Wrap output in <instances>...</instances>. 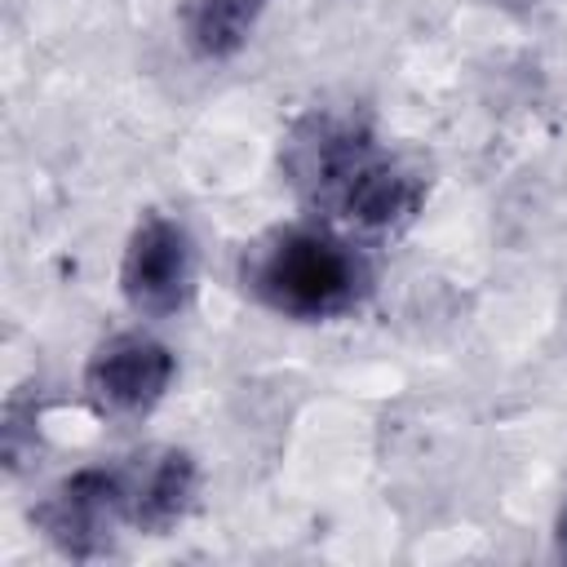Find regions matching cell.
<instances>
[{"label":"cell","mask_w":567,"mask_h":567,"mask_svg":"<svg viewBox=\"0 0 567 567\" xmlns=\"http://www.w3.org/2000/svg\"><path fill=\"white\" fill-rule=\"evenodd\" d=\"M279 173L319 221L350 235H394L430 195V177L408 155L381 142L368 120L332 106L301 111L284 128Z\"/></svg>","instance_id":"cell-1"},{"label":"cell","mask_w":567,"mask_h":567,"mask_svg":"<svg viewBox=\"0 0 567 567\" xmlns=\"http://www.w3.org/2000/svg\"><path fill=\"white\" fill-rule=\"evenodd\" d=\"M554 558L567 563V492H563V505L554 514Z\"/></svg>","instance_id":"cell-9"},{"label":"cell","mask_w":567,"mask_h":567,"mask_svg":"<svg viewBox=\"0 0 567 567\" xmlns=\"http://www.w3.org/2000/svg\"><path fill=\"white\" fill-rule=\"evenodd\" d=\"M133 483H137V532L168 536L199 501V461L186 447L151 443L133 452Z\"/></svg>","instance_id":"cell-6"},{"label":"cell","mask_w":567,"mask_h":567,"mask_svg":"<svg viewBox=\"0 0 567 567\" xmlns=\"http://www.w3.org/2000/svg\"><path fill=\"white\" fill-rule=\"evenodd\" d=\"M177 377V354L142 328H124L102 337L84 359V399L106 421H142L151 416Z\"/></svg>","instance_id":"cell-5"},{"label":"cell","mask_w":567,"mask_h":567,"mask_svg":"<svg viewBox=\"0 0 567 567\" xmlns=\"http://www.w3.org/2000/svg\"><path fill=\"white\" fill-rule=\"evenodd\" d=\"M120 297L137 319H177L190 297H195V244L190 230L159 213L146 208L120 252Z\"/></svg>","instance_id":"cell-4"},{"label":"cell","mask_w":567,"mask_h":567,"mask_svg":"<svg viewBox=\"0 0 567 567\" xmlns=\"http://www.w3.org/2000/svg\"><path fill=\"white\" fill-rule=\"evenodd\" d=\"M266 4L270 0H186L182 4L186 44L208 62H226L248 44Z\"/></svg>","instance_id":"cell-7"},{"label":"cell","mask_w":567,"mask_h":567,"mask_svg":"<svg viewBox=\"0 0 567 567\" xmlns=\"http://www.w3.org/2000/svg\"><path fill=\"white\" fill-rule=\"evenodd\" d=\"M248 301L292 323H332L368 306L377 266L368 248L332 221H288L239 252Z\"/></svg>","instance_id":"cell-2"},{"label":"cell","mask_w":567,"mask_h":567,"mask_svg":"<svg viewBox=\"0 0 567 567\" xmlns=\"http://www.w3.org/2000/svg\"><path fill=\"white\" fill-rule=\"evenodd\" d=\"M31 523L62 558H106L124 532H137L133 452L62 474L31 505Z\"/></svg>","instance_id":"cell-3"},{"label":"cell","mask_w":567,"mask_h":567,"mask_svg":"<svg viewBox=\"0 0 567 567\" xmlns=\"http://www.w3.org/2000/svg\"><path fill=\"white\" fill-rule=\"evenodd\" d=\"M35 434H40V403L13 394L4 408V430H0V447H4L9 470H18L27 461V452H35Z\"/></svg>","instance_id":"cell-8"}]
</instances>
